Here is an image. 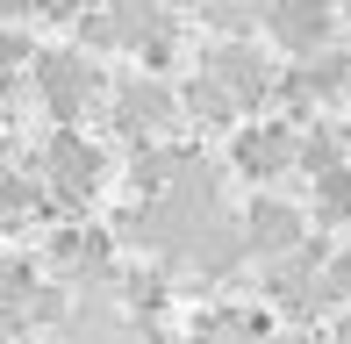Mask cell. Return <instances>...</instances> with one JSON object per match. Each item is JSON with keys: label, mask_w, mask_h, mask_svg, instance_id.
Here are the masks:
<instances>
[{"label": "cell", "mask_w": 351, "mask_h": 344, "mask_svg": "<svg viewBox=\"0 0 351 344\" xmlns=\"http://www.w3.org/2000/svg\"><path fill=\"white\" fill-rule=\"evenodd\" d=\"M308 201H315V223H323V230H344V223H351V165L323 172Z\"/></svg>", "instance_id": "8fae6325"}, {"label": "cell", "mask_w": 351, "mask_h": 344, "mask_svg": "<svg viewBox=\"0 0 351 344\" xmlns=\"http://www.w3.org/2000/svg\"><path fill=\"white\" fill-rule=\"evenodd\" d=\"M79 14H86L79 0H36V22H79Z\"/></svg>", "instance_id": "e0dca14e"}, {"label": "cell", "mask_w": 351, "mask_h": 344, "mask_svg": "<svg viewBox=\"0 0 351 344\" xmlns=\"http://www.w3.org/2000/svg\"><path fill=\"white\" fill-rule=\"evenodd\" d=\"M265 29H273L280 51L315 58V51H330V36H337V0H273V8H265Z\"/></svg>", "instance_id": "5b68a950"}, {"label": "cell", "mask_w": 351, "mask_h": 344, "mask_svg": "<svg viewBox=\"0 0 351 344\" xmlns=\"http://www.w3.org/2000/svg\"><path fill=\"white\" fill-rule=\"evenodd\" d=\"M108 14H115V29H122L130 51H151V43L172 36V8L165 0H108Z\"/></svg>", "instance_id": "9c48e42d"}, {"label": "cell", "mask_w": 351, "mask_h": 344, "mask_svg": "<svg viewBox=\"0 0 351 344\" xmlns=\"http://www.w3.org/2000/svg\"><path fill=\"white\" fill-rule=\"evenodd\" d=\"M208 79L237 101V115L244 108H265L280 93V72H273V58L258 51V43H244V36H222L215 51H208Z\"/></svg>", "instance_id": "7a4b0ae2"}, {"label": "cell", "mask_w": 351, "mask_h": 344, "mask_svg": "<svg viewBox=\"0 0 351 344\" xmlns=\"http://www.w3.org/2000/svg\"><path fill=\"white\" fill-rule=\"evenodd\" d=\"M0 344H14V337H8V330H0Z\"/></svg>", "instance_id": "d6986e66"}, {"label": "cell", "mask_w": 351, "mask_h": 344, "mask_svg": "<svg viewBox=\"0 0 351 344\" xmlns=\"http://www.w3.org/2000/svg\"><path fill=\"white\" fill-rule=\"evenodd\" d=\"M172 108H180V93H172L165 79H151V72H136V79L115 93V130L130 136L136 151H151V136L172 122Z\"/></svg>", "instance_id": "8992f818"}, {"label": "cell", "mask_w": 351, "mask_h": 344, "mask_svg": "<svg viewBox=\"0 0 351 344\" xmlns=\"http://www.w3.org/2000/svg\"><path fill=\"white\" fill-rule=\"evenodd\" d=\"M280 93H287V101H301V108H315V101H344V93H351V58H344V51H315V58H301L294 72H280Z\"/></svg>", "instance_id": "ba28073f"}, {"label": "cell", "mask_w": 351, "mask_h": 344, "mask_svg": "<svg viewBox=\"0 0 351 344\" xmlns=\"http://www.w3.org/2000/svg\"><path fill=\"white\" fill-rule=\"evenodd\" d=\"M244 244H251V258L280 265V258H294L301 244H308V223H301V208H287L280 194H251L244 201Z\"/></svg>", "instance_id": "277c9868"}, {"label": "cell", "mask_w": 351, "mask_h": 344, "mask_svg": "<svg viewBox=\"0 0 351 344\" xmlns=\"http://www.w3.org/2000/svg\"><path fill=\"white\" fill-rule=\"evenodd\" d=\"M51 265H101V244H93L86 230H65V237L51 244Z\"/></svg>", "instance_id": "9a60e30c"}, {"label": "cell", "mask_w": 351, "mask_h": 344, "mask_svg": "<svg viewBox=\"0 0 351 344\" xmlns=\"http://www.w3.org/2000/svg\"><path fill=\"white\" fill-rule=\"evenodd\" d=\"M230 165L244 172V180H280L287 165H301V130L294 122H244L237 130V144H230Z\"/></svg>", "instance_id": "3957f363"}, {"label": "cell", "mask_w": 351, "mask_h": 344, "mask_svg": "<svg viewBox=\"0 0 351 344\" xmlns=\"http://www.w3.org/2000/svg\"><path fill=\"white\" fill-rule=\"evenodd\" d=\"M36 93H43V108L72 130V122L101 101V65H93L86 51H43L36 58Z\"/></svg>", "instance_id": "6da1fadb"}, {"label": "cell", "mask_w": 351, "mask_h": 344, "mask_svg": "<svg viewBox=\"0 0 351 344\" xmlns=\"http://www.w3.org/2000/svg\"><path fill=\"white\" fill-rule=\"evenodd\" d=\"M43 172H51V186H58V201H86L93 186H101V151H93L86 136H72V130H58L51 144H43Z\"/></svg>", "instance_id": "52a82bcc"}, {"label": "cell", "mask_w": 351, "mask_h": 344, "mask_svg": "<svg viewBox=\"0 0 351 344\" xmlns=\"http://www.w3.org/2000/svg\"><path fill=\"white\" fill-rule=\"evenodd\" d=\"M265 8H273V0H208L201 14H208V22L222 29V36H244L251 22H265Z\"/></svg>", "instance_id": "5bb4252c"}, {"label": "cell", "mask_w": 351, "mask_h": 344, "mask_svg": "<svg viewBox=\"0 0 351 344\" xmlns=\"http://www.w3.org/2000/svg\"><path fill=\"white\" fill-rule=\"evenodd\" d=\"M22 14H36V0H0V22H22Z\"/></svg>", "instance_id": "ac0fdd59"}, {"label": "cell", "mask_w": 351, "mask_h": 344, "mask_svg": "<svg viewBox=\"0 0 351 344\" xmlns=\"http://www.w3.org/2000/svg\"><path fill=\"white\" fill-rule=\"evenodd\" d=\"M180 108H186V115H201V130H222V122H237V101L208 79V72L180 86Z\"/></svg>", "instance_id": "30bf717a"}, {"label": "cell", "mask_w": 351, "mask_h": 344, "mask_svg": "<svg viewBox=\"0 0 351 344\" xmlns=\"http://www.w3.org/2000/svg\"><path fill=\"white\" fill-rule=\"evenodd\" d=\"M201 344H258V330H244L237 316H222V323H208V330H201Z\"/></svg>", "instance_id": "2e32d148"}, {"label": "cell", "mask_w": 351, "mask_h": 344, "mask_svg": "<svg viewBox=\"0 0 351 344\" xmlns=\"http://www.w3.org/2000/svg\"><path fill=\"white\" fill-rule=\"evenodd\" d=\"M36 294H43V287L22 273V265H0V330H8V316H29Z\"/></svg>", "instance_id": "4fadbf2b"}, {"label": "cell", "mask_w": 351, "mask_h": 344, "mask_svg": "<svg viewBox=\"0 0 351 344\" xmlns=\"http://www.w3.org/2000/svg\"><path fill=\"white\" fill-rule=\"evenodd\" d=\"M344 302H351V251H330L323 273H315V308L330 316V308H344Z\"/></svg>", "instance_id": "7c38bea8"}]
</instances>
